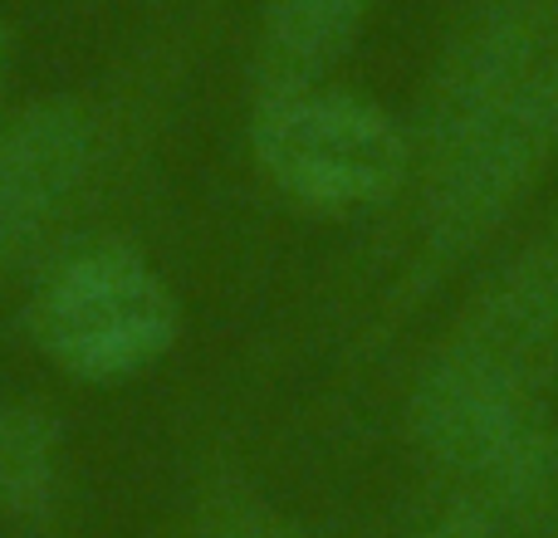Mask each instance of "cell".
<instances>
[{"label":"cell","mask_w":558,"mask_h":538,"mask_svg":"<svg viewBox=\"0 0 558 538\" xmlns=\"http://www.w3.org/2000/svg\"><path fill=\"white\" fill-rule=\"evenodd\" d=\"M558 392V211L539 221L432 343L407 396V436L432 470L481 485L544 431Z\"/></svg>","instance_id":"cell-1"},{"label":"cell","mask_w":558,"mask_h":538,"mask_svg":"<svg viewBox=\"0 0 558 538\" xmlns=\"http://www.w3.org/2000/svg\"><path fill=\"white\" fill-rule=\"evenodd\" d=\"M558 162V49L456 127L412 147L407 241L373 304L357 353H383L426 298L481 260Z\"/></svg>","instance_id":"cell-2"},{"label":"cell","mask_w":558,"mask_h":538,"mask_svg":"<svg viewBox=\"0 0 558 538\" xmlns=\"http://www.w3.org/2000/svg\"><path fill=\"white\" fill-rule=\"evenodd\" d=\"M137 94H49L0 113V279L78 250L137 147Z\"/></svg>","instance_id":"cell-3"},{"label":"cell","mask_w":558,"mask_h":538,"mask_svg":"<svg viewBox=\"0 0 558 538\" xmlns=\"http://www.w3.org/2000/svg\"><path fill=\"white\" fill-rule=\"evenodd\" d=\"M251 152L265 182L308 216L387 211L412 182L402 118L328 78L251 103Z\"/></svg>","instance_id":"cell-4"},{"label":"cell","mask_w":558,"mask_h":538,"mask_svg":"<svg viewBox=\"0 0 558 538\" xmlns=\"http://www.w3.org/2000/svg\"><path fill=\"white\" fill-rule=\"evenodd\" d=\"M25 323L59 372L78 382H118L153 367L177 343L182 304L133 245L88 241L39 269Z\"/></svg>","instance_id":"cell-5"},{"label":"cell","mask_w":558,"mask_h":538,"mask_svg":"<svg viewBox=\"0 0 558 538\" xmlns=\"http://www.w3.org/2000/svg\"><path fill=\"white\" fill-rule=\"evenodd\" d=\"M373 0H265L251 54V103L324 84L357 45Z\"/></svg>","instance_id":"cell-6"},{"label":"cell","mask_w":558,"mask_h":538,"mask_svg":"<svg viewBox=\"0 0 558 538\" xmlns=\"http://www.w3.org/2000/svg\"><path fill=\"white\" fill-rule=\"evenodd\" d=\"M59 426L39 406H0V510L45 514Z\"/></svg>","instance_id":"cell-7"},{"label":"cell","mask_w":558,"mask_h":538,"mask_svg":"<svg viewBox=\"0 0 558 538\" xmlns=\"http://www.w3.org/2000/svg\"><path fill=\"white\" fill-rule=\"evenodd\" d=\"M192 538H304L245 475L216 470L196 500Z\"/></svg>","instance_id":"cell-8"},{"label":"cell","mask_w":558,"mask_h":538,"mask_svg":"<svg viewBox=\"0 0 558 538\" xmlns=\"http://www.w3.org/2000/svg\"><path fill=\"white\" fill-rule=\"evenodd\" d=\"M422 538H481V534H475V529H471V524H465V519H461V514H456V510H451V514H446V519H441V524H432V529H426Z\"/></svg>","instance_id":"cell-9"},{"label":"cell","mask_w":558,"mask_h":538,"mask_svg":"<svg viewBox=\"0 0 558 538\" xmlns=\"http://www.w3.org/2000/svg\"><path fill=\"white\" fill-rule=\"evenodd\" d=\"M0 88H5V45H0Z\"/></svg>","instance_id":"cell-10"}]
</instances>
